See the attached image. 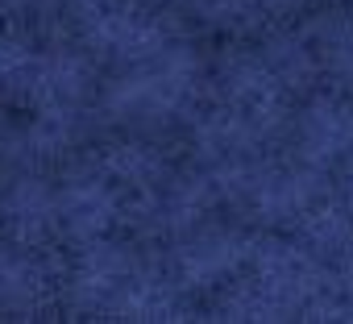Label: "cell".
Segmentation results:
<instances>
[{
	"label": "cell",
	"instance_id": "obj_1",
	"mask_svg": "<svg viewBox=\"0 0 353 324\" xmlns=\"http://www.w3.org/2000/svg\"><path fill=\"white\" fill-rule=\"evenodd\" d=\"M0 320H353V0H0Z\"/></svg>",
	"mask_w": 353,
	"mask_h": 324
}]
</instances>
